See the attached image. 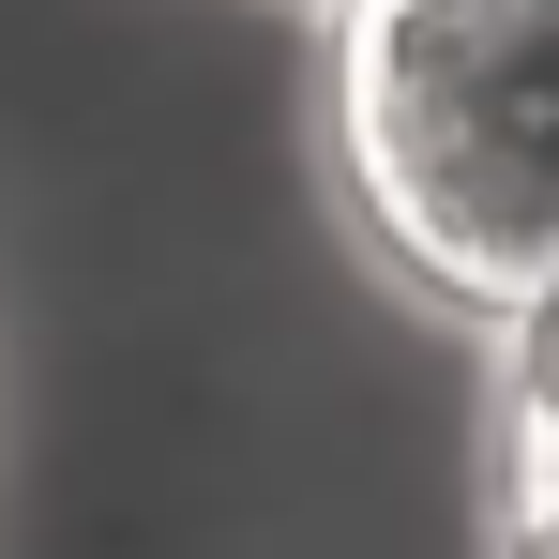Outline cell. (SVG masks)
Returning a JSON list of instances; mask_svg holds the SVG:
<instances>
[{
	"label": "cell",
	"mask_w": 559,
	"mask_h": 559,
	"mask_svg": "<svg viewBox=\"0 0 559 559\" xmlns=\"http://www.w3.org/2000/svg\"><path fill=\"white\" fill-rule=\"evenodd\" d=\"M333 152L408 287L468 318H545L559 0H333Z\"/></svg>",
	"instance_id": "6da1fadb"
},
{
	"label": "cell",
	"mask_w": 559,
	"mask_h": 559,
	"mask_svg": "<svg viewBox=\"0 0 559 559\" xmlns=\"http://www.w3.org/2000/svg\"><path fill=\"white\" fill-rule=\"evenodd\" d=\"M514 468H530V559H559V302L514 318Z\"/></svg>",
	"instance_id": "7a4b0ae2"
}]
</instances>
